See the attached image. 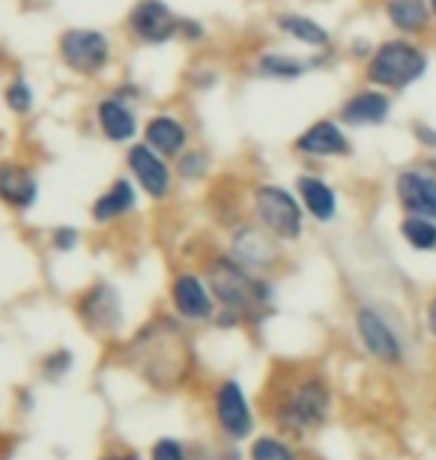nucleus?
<instances>
[{
  "label": "nucleus",
  "mask_w": 436,
  "mask_h": 460,
  "mask_svg": "<svg viewBox=\"0 0 436 460\" xmlns=\"http://www.w3.org/2000/svg\"><path fill=\"white\" fill-rule=\"evenodd\" d=\"M114 362L135 374L150 392L176 394L189 389L198 374V344H194L191 326L165 311L126 338Z\"/></svg>",
  "instance_id": "1"
},
{
  "label": "nucleus",
  "mask_w": 436,
  "mask_h": 460,
  "mask_svg": "<svg viewBox=\"0 0 436 460\" xmlns=\"http://www.w3.org/2000/svg\"><path fill=\"white\" fill-rule=\"evenodd\" d=\"M332 385L320 371L272 376L263 392V416L278 434L302 439L320 430L332 416Z\"/></svg>",
  "instance_id": "2"
},
{
  "label": "nucleus",
  "mask_w": 436,
  "mask_h": 460,
  "mask_svg": "<svg viewBox=\"0 0 436 460\" xmlns=\"http://www.w3.org/2000/svg\"><path fill=\"white\" fill-rule=\"evenodd\" d=\"M203 279H207L212 296L218 302V311H230L245 326H254L272 314L275 308V281L261 279L248 272L243 263H236L227 252L209 254L203 261Z\"/></svg>",
  "instance_id": "3"
},
{
  "label": "nucleus",
  "mask_w": 436,
  "mask_h": 460,
  "mask_svg": "<svg viewBox=\"0 0 436 460\" xmlns=\"http://www.w3.org/2000/svg\"><path fill=\"white\" fill-rule=\"evenodd\" d=\"M431 58L410 40H386L365 58V81L386 93H401L424 78Z\"/></svg>",
  "instance_id": "4"
},
{
  "label": "nucleus",
  "mask_w": 436,
  "mask_h": 460,
  "mask_svg": "<svg viewBox=\"0 0 436 460\" xmlns=\"http://www.w3.org/2000/svg\"><path fill=\"white\" fill-rule=\"evenodd\" d=\"M248 213H252V222L281 239L284 245L299 243L305 234V209L299 198L278 182H254L248 191Z\"/></svg>",
  "instance_id": "5"
},
{
  "label": "nucleus",
  "mask_w": 436,
  "mask_h": 460,
  "mask_svg": "<svg viewBox=\"0 0 436 460\" xmlns=\"http://www.w3.org/2000/svg\"><path fill=\"white\" fill-rule=\"evenodd\" d=\"M72 311H76L78 323L85 326V332L102 341L123 335L126 326V305H123V293L114 281L96 279L87 288H81L72 299Z\"/></svg>",
  "instance_id": "6"
},
{
  "label": "nucleus",
  "mask_w": 436,
  "mask_h": 460,
  "mask_svg": "<svg viewBox=\"0 0 436 460\" xmlns=\"http://www.w3.org/2000/svg\"><path fill=\"white\" fill-rule=\"evenodd\" d=\"M209 416L218 439L227 443H248L257 434V412L248 398L243 380L236 376H221L209 392Z\"/></svg>",
  "instance_id": "7"
},
{
  "label": "nucleus",
  "mask_w": 436,
  "mask_h": 460,
  "mask_svg": "<svg viewBox=\"0 0 436 460\" xmlns=\"http://www.w3.org/2000/svg\"><path fill=\"white\" fill-rule=\"evenodd\" d=\"M58 58L72 75L99 78L111 69L114 60V42L99 27H69L58 40Z\"/></svg>",
  "instance_id": "8"
},
{
  "label": "nucleus",
  "mask_w": 436,
  "mask_h": 460,
  "mask_svg": "<svg viewBox=\"0 0 436 460\" xmlns=\"http://www.w3.org/2000/svg\"><path fill=\"white\" fill-rule=\"evenodd\" d=\"M225 252L243 263L248 272L261 275V279H272L284 263V243L275 239L269 230H263L257 222H236L227 230V248Z\"/></svg>",
  "instance_id": "9"
},
{
  "label": "nucleus",
  "mask_w": 436,
  "mask_h": 460,
  "mask_svg": "<svg viewBox=\"0 0 436 460\" xmlns=\"http://www.w3.org/2000/svg\"><path fill=\"white\" fill-rule=\"evenodd\" d=\"M171 314L185 326H212L218 302L212 296L207 279L198 270H176L168 284Z\"/></svg>",
  "instance_id": "10"
},
{
  "label": "nucleus",
  "mask_w": 436,
  "mask_h": 460,
  "mask_svg": "<svg viewBox=\"0 0 436 460\" xmlns=\"http://www.w3.org/2000/svg\"><path fill=\"white\" fill-rule=\"evenodd\" d=\"M126 177L135 182L138 191L144 198H150L153 204H165L171 200L174 189H176V173H174V164L147 146L144 141H135L129 144L126 150Z\"/></svg>",
  "instance_id": "11"
},
{
  "label": "nucleus",
  "mask_w": 436,
  "mask_h": 460,
  "mask_svg": "<svg viewBox=\"0 0 436 460\" xmlns=\"http://www.w3.org/2000/svg\"><path fill=\"white\" fill-rule=\"evenodd\" d=\"M182 15L168 0H135L126 13V33L138 45H168L180 40Z\"/></svg>",
  "instance_id": "12"
},
{
  "label": "nucleus",
  "mask_w": 436,
  "mask_h": 460,
  "mask_svg": "<svg viewBox=\"0 0 436 460\" xmlns=\"http://www.w3.org/2000/svg\"><path fill=\"white\" fill-rule=\"evenodd\" d=\"M352 326H356L359 341L370 358H377V362H383V365H401L404 362L401 338H397V332L388 326V320L379 314L377 308L359 305L356 317H352Z\"/></svg>",
  "instance_id": "13"
},
{
  "label": "nucleus",
  "mask_w": 436,
  "mask_h": 460,
  "mask_svg": "<svg viewBox=\"0 0 436 460\" xmlns=\"http://www.w3.org/2000/svg\"><path fill=\"white\" fill-rule=\"evenodd\" d=\"M293 153L305 159H347L352 153V141L338 119L320 117L293 137Z\"/></svg>",
  "instance_id": "14"
},
{
  "label": "nucleus",
  "mask_w": 436,
  "mask_h": 460,
  "mask_svg": "<svg viewBox=\"0 0 436 460\" xmlns=\"http://www.w3.org/2000/svg\"><path fill=\"white\" fill-rule=\"evenodd\" d=\"M93 117H96L99 135L105 137L108 144L129 146L141 135V119H138L135 102H129V99H123L120 93L102 96L96 108H93Z\"/></svg>",
  "instance_id": "15"
},
{
  "label": "nucleus",
  "mask_w": 436,
  "mask_h": 460,
  "mask_svg": "<svg viewBox=\"0 0 436 460\" xmlns=\"http://www.w3.org/2000/svg\"><path fill=\"white\" fill-rule=\"evenodd\" d=\"M40 177L27 162L0 159V204L9 213H31L40 204Z\"/></svg>",
  "instance_id": "16"
},
{
  "label": "nucleus",
  "mask_w": 436,
  "mask_h": 460,
  "mask_svg": "<svg viewBox=\"0 0 436 460\" xmlns=\"http://www.w3.org/2000/svg\"><path fill=\"white\" fill-rule=\"evenodd\" d=\"M395 198L406 216H422L436 222V173L431 168L397 171Z\"/></svg>",
  "instance_id": "17"
},
{
  "label": "nucleus",
  "mask_w": 436,
  "mask_h": 460,
  "mask_svg": "<svg viewBox=\"0 0 436 460\" xmlns=\"http://www.w3.org/2000/svg\"><path fill=\"white\" fill-rule=\"evenodd\" d=\"M141 141L153 146L156 153L165 155L168 162L180 159V155L191 146V128L185 119H180L171 111H159L144 119L141 126Z\"/></svg>",
  "instance_id": "18"
},
{
  "label": "nucleus",
  "mask_w": 436,
  "mask_h": 460,
  "mask_svg": "<svg viewBox=\"0 0 436 460\" xmlns=\"http://www.w3.org/2000/svg\"><path fill=\"white\" fill-rule=\"evenodd\" d=\"M392 117V93L377 87H365L350 93L338 108V123L347 128H370L383 126Z\"/></svg>",
  "instance_id": "19"
},
{
  "label": "nucleus",
  "mask_w": 436,
  "mask_h": 460,
  "mask_svg": "<svg viewBox=\"0 0 436 460\" xmlns=\"http://www.w3.org/2000/svg\"><path fill=\"white\" fill-rule=\"evenodd\" d=\"M141 204V191L129 177H117L108 182V189H102L90 204V222L99 227L117 225L129 218Z\"/></svg>",
  "instance_id": "20"
},
{
  "label": "nucleus",
  "mask_w": 436,
  "mask_h": 460,
  "mask_svg": "<svg viewBox=\"0 0 436 460\" xmlns=\"http://www.w3.org/2000/svg\"><path fill=\"white\" fill-rule=\"evenodd\" d=\"M293 191L299 198L305 216L314 218L317 225H329L338 218V191L317 173H299Z\"/></svg>",
  "instance_id": "21"
},
{
  "label": "nucleus",
  "mask_w": 436,
  "mask_h": 460,
  "mask_svg": "<svg viewBox=\"0 0 436 460\" xmlns=\"http://www.w3.org/2000/svg\"><path fill=\"white\" fill-rule=\"evenodd\" d=\"M317 66L320 58H299L290 51H263L254 60V72L266 81H299Z\"/></svg>",
  "instance_id": "22"
},
{
  "label": "nucleus",
  "mask_w": 436,
  "mask_h": 460,
  "mask_svg": "<svg viewBox=\"0 0 436 460\" xmlns=\"http://www.w3.org/2000/svg\"><path fill=\"white\" fill-rule=\"evenodd\" d=\"M272 22H275L278 33H284L287 40L299 42L311 51H326L332 45V33L317 22V18H311L305 13H278Z\"/></svg>",
  "instance_id": "23"
},
{
  "label": "nucleus",
  "mask_w": 436,
  "mask_h": 460,
  "mask_svg": "<svg viewBox=\"0 0 436 460\" xmlns=\"http://www.w3.org/2000/svg\"><path fill=\"white\" fill-rule=\"evenodd\" d=\"M383 13L401 36H424L433 22L428 0H386Z\"/></svg>",
  "instance_id": "24"
},
{
  "label": "nucleus",
  "mask_w": 436,
  "mask_h": 460,
  "mask_svg": "<svg viewBox=\"0 0 436 460\" xmlns=\"http://www.w3.org/2000/svg\"><path fill=\"white\" fill-rule=\"evenodd\" d=\"M248 460H302L299 448L290 437L278 434V430H269V434H254L248 439Z\"/></svg>",
  "instance_id": "25"
},
{
  "label": "nucleus",
  "mask_w": 436,
  "mask_h": 460,
  "mask_svg": "<svg viewBox=\"0 0 436 460\" xmlns=\"http://www.w3.org/2000/svg\"><path fill=\"white\" fill-rule=\"evenodd\" d=\"M212 171V155L200 146H189L180 159H174V173L176 182H185V186H194V182H203Z\"/></svg>",
  "instance_id": "26"
},
{
  "label": "nucleus",
  "mask_w": 436,
  "mask_h": 460,
  "mask_svg": "<svg viewBox=\"0 0 436 460\" xmlns=\"http://www.w3.org/2000/svg\"><path fill=\"white\" fill-rule=\"evenodd\" d=\"M76 371V349L54 347L40 356V376L45 383H63Z\"/></svg>",
  "instance_id": "27"
},
{
  "label": "nucleus",
  "mask_w": 436,
  "mask_h": 460,
  "mask_svg": "<svg viewBox=\"0 0 436 460\" xmlns=\"http://www.w3.org/2000/svg\"><path fill=\"white\" fill-rule=\"evenodd\" d=\"M404 243L415 252H436V222L422 216H406L401 222Z\"/></svg>",
  "instance_id": "28"
},
{
  "label": "nucleus",
  "mask_w": 436,
  "mask_h": 460,
  "mask_svg": "<svg viewBox=\"0 0 436 460\" xmlns=\"http://www.w3.org/2000/svg\"><path fill=\"white\" fill-rule=\"evenodd\" d=\"M4 105L9 108V114H15V117L33 114L36 93H33L31 81H27L24 75H15L13 81H9V84L4 87Z\"/></svg>",
  "instance_id": "29"
},
{
  "label": "nucleus",
  "mask_w": 436,
  "mask_h": 460,
  "mask_svg": "<svg viewBox=\"0 0 436 460\" xmlns=\"http://www.w3.org/2000/svg\"><path fill=\"white\" fill-rule=\"evenodd\" d=\"M191 460H248L239 443H227V439H212V443H194Z\"/></svg>",
  "instance_id": "30"
},
{
  "label": "nucleus",
  "mask_w": 436,
  "mask_h": 460,
  "mask_svg": "<svg viewBox=\"0 0 436 460\" xmlns=\"http://www.w3.org/2000/svg\"><path fill=\"white\" fill-rule=\"evenodd\" d=\"M147 460H191V446L171 434L156 437L150 443V452H147Z\"/></svg>",
  "instance_id": "31"
},
{
  "label": "nucleus",
  "mask_w": 436,
  "mask_h": 460,
  "mask_svg": "<svg viewBox=\"0 0 436 460\" xmlns=\"http://www.w3.org/2000/svg\"><path fill=\"white\" fill-rule=\"evenodd\" d=\"M51 248L58 254H72L78 248V243H81V230L78 227H72V225H58L51 230Z\"/></svg>",
  "instance_id": "32"
},
{
  "label": "nucleus",
  "mask_w": 436,
  "mask_h": 460,
  "mask_svg": "<svg viewBox=\"0 0 436 460\" xmlns=\"http://www.w3.org/2000/svg\"><path fill=\"white\" fill-rule=\"evenodd\" d=\"M96 460H147L138 448L132 446H126V443H114V446H108V448H102V455Z\"/></svg>",
  "instance_id": "33"
},
{
  "label": "nucleus",
  "mask_w": 436,
  "mask_h": 460,
  "mask_svg": "<svg viewBox=\"0 0 436 460\" xmlns=\"http://www.w3.org/2000/svg\"><path fill=\"white\" fill-rule=\"evenodd\" d=\"M203 36H207V27H203L200 22H194V18H185V15H182L180 40H185V42H200Z\"/></svg>",
  "instance_id": "34"
},
{
  "label": "nucleus",
  "mask_w": 436,
  "mask_h": 460,
  "mask_svg": "<svg viewBox=\"0 0 436 460\" xmlns=\"http://www.w3.org/2000/svg\"><path fill=\"white\" fill-rule=\"evenodd\" d=\"M413 135H415V141L424 144L428 150H436V128L431 123H424V119H415V123H413Z\"/></svg>",
  "instance_id": "35"
},
{
  "label": "nucleus",
  "mask_w": 436,
  "mask_h": 460,
  "mask_svg": "<svg viewBox=\"0 0 436 460\" xmlns=\"http://www.w3.org/2000/svg\"><path fill=\"white\" fill-rule=\"evenodd\" d=\"M428 329H431V335L436 338V296L431 299V305H428Z\"/></svg>",
  "instance_id": "36"
},
{
  "label": "nucleus",
  "mask_w": 436,
  "mask_h": 460,
  "mask_svg": "<svg viewBox=\"0 0 436 460\" xmlns=\"http://www.w3.org/2000/svg\"><path fill=\"white\" fill-rule=\"evenodd\" d=\"M428 6H431V13H433V18H436V0H428Z\"/></svg>",
  "instance_id": "37"
}]
</instances>
